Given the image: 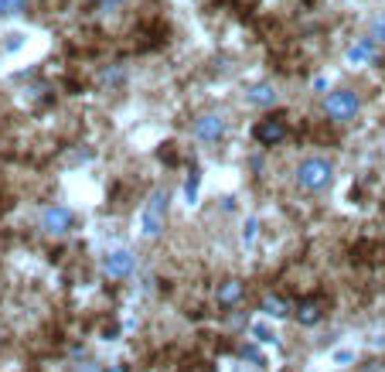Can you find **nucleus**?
Segmentation results:
<instances>
[{
  "label": "nucleus",
  "instance_id": "9d476101",
  "mask_svg": "<svg viewBox=\"0 0 385 372\" xmlns=\"http://www.w3.org/2000/svg\"><path fill=\"white\" fill-rule=\"evenodd\" d=\"M293 314H297V321H300V325L314 328V325H320V318H324V304H320L317 297H304V301L293 307Z\"/></svg>",
  "mask_w": 385,
  "mask_h": 372
},
{
  "label": "nucleus",
  "instance_id": "0eeeda50",
  "mask_svg": "<svg viewBox=\"0 0 385 372\" xmlns=\"http://www.w3.org/2000/svg\"><path fill=\"white\" fill-rule=\"evenodd\" d=\"M375 55H379V42H375L372 35H361V38H354V42L348 44L345 62L358 69V65H368V62H375Z\"/></svg>",
  "mask_w": 385,
  "mask_h": 372
},
{
  "label": "nucleus",
  "instance_id": "f8f14e48",
  "mask_svg": "<svg viewBox=\"0 0 385 372\" xmlns=\"http://www.w3.org/2000/svg\"><path fill=\"white\" fill-rule=\"evenodd\" d=\"M259 311H263L266 318H276V321H283V318H290V314H293V307H290V304H286L283 297H276V294H270V297H263Z\"/></svg>",
  "mask_w": 385,
  "mask_h": 372
},
{
  "label": "nucleus",
  "instance_id": "412c9836",
  "mask_svg": "<svg viewBox=\"0 0 385 372\" xmlns=\"http://www.w3.org/2000/svg\"><path fill=\"white\" fill-rule=\"evenodd\" d=\"M314 89H317V92H324V89H327V79H324V76H317V79H314Z\"/></svg>",
  "mask_w": 385,
  "mask_h": 372
},
{
  "label": "nucleus",
  "instance_id": "9b49d317",
  "mask_svg": "<svg viewBox=\"0 0 385 372\" xmlns=\"http://www.w3.org/2000/svg\"><path fill=\"white\" fill-rule=\"evenodd\" d=\"M242 297H246V284H242V280H222V284H219V290H215L219 307H235Z\"/></svg>",
  "mask_w": 385,
  "mask_h": 372
},
{
  "label": "nucleus",
  "instance_id": "423d86ee",
  "mask_svg": "<svg viewBox=\"0 0 385 372\" xmlns=\"http://www.w3.org/2000/svg\"><path fill=\"white\" fill-rule=\"evenodd\" d=\"M225 130H229V120L222 113H201V117H194V137L205 140V144H219L225 137Z\"/></svg>",
  "mask_w": 385,
  "mask_h": 372
},
{
  "label": "nucleus",
  "instance_id": "6e6552de",
  "mask_svg": "<svg viewBox=\"0 0 385 372\" xmlns=\"http://www.w3.org/2000/svg\"><path fill=\"white\" fill-rule=\"evenodd\" d=\"M246 103L249 106H259V110H273L280 103V92L273 83H253L246 89Z\"/></svg>",
  "mask_w": 385,
  "mask_h": 372
},
{
  "label": "nucleus",
  "instance_id": "f03ea898",
  "mask_svg": "<svg viewBox=\"0 0 385 372\" xmlns=\"http://www.w3.org/2000/svg\"><path fill=\"white\" fill-rule=\"evenodd\" d=\"M358 110H361V96H358L354 89H334V92H327V99H324V117H327L331 124L354 120Z\"/></svg>",
  "mask_w": 385,
  "mask_h": 372
},
{
  "label": "nucleus",
  "instance_id": "f3484780",
  "mask_svg": "<svg viewBox=\"0 0 385 372\" xmlns=\"http://www.w3.org/2000/svg\"><path fill=\"white\" fill-rule=\"evenodd\" d=\"M24 44V35L21 31H14V35H7V44H3V51H17Z\"/></svg>",
  "mask_w": 385,
  "mask_h": 372
},
{
  "label": "nucleus",
  "instance_id": "6ab92c4d",
  "mask_svg": "<svg viewBox=\"0 0 385 372\" xmlns=\"http://www.w3.org/2000/svg\"><path fill=\"white\" fill-rule=\"evenodd\" d=\"M160 161H167V164H174V161H178V154H174V144H164V147H160Z\"/></svg>",
  "mask_w": 385,
  "mask_h": 372
},
{
  "label": "nucleus",
  "instance_id": "20e7f679",
  "mask_svg": "<svg viewBox=\"0 0 385 372\" xmlns=\"http://www.w3.org/2000/svg\"><path fill=\"white\" fill-rule=\"evenodd\" d=\"M38 229L44 236H69L76 229V212L69 205H44L38 215Z\"/></svg>",
  "mask_w": 385,
  "mask_h": 372
},
{
  "label": "nucleus",
  "instance_id": "4be33fe9",
  "mask_svg": "<svg viewBox=\"0 0 385 372\" xmlns=\"http://www.w3.org/2000/svg\"><path fill=\"white\" fill-rule=\"evenodd\" d=\"M76 372H99L96 366H82V369H76Z\"/></svg>",
  "mask_w": 385,
  "mask_h": 372
},
{
  "label": "nucleus",
  "instance_id": "f257e3e1",
  "mask_svg": "<svg viewBox=\"0 0 385 372\" xmlns=\"http://www.w3.org/2000/svg\"><path fill=\"white\" fill-rule=\"evenodd\" d=\"M334 181V164L327 158H304L297 164V185L304 192H324Z\"/></svg>",
  "mask_w": 385,
  "mask_h": 372
},
{
  "label": "nucleus",
  "instance_id": "1a4fd4ad",
  "mask_svg": "<svg viewBox=\"0 0 385 372\" xmlns=\"http://www.w3.org/2000/svg\"><path fill=\"white\" fill-rule=\"evenodd\" d=\"M253 133H256V140H259L263 147H276V144H283V140H286V133H290V130H286L283 120H259Z\"/></svg>",
  "mask_w": 385,
  "mask_h": 372
},
{
  "label": "nucleus",
  "instance_id": "dca6fc26",
  "mask_svg": "<svg viewBox=\"0 0 385 372\" xmlns=\"http://www.w3.org/2000/svg\"><path fill=\"white\" fill-rule=\"evenodd\" d=\"M198 185H201V178H198V171H191V178L185 181V198H188V205L198 198Z\"/></svg>",
  "mask_w": 385,
  "mask_h": 372
},
{
  "label": "nucleus",
  "instance_id": "4468645a",
  "mask_svg": "<svg viewBox=\"0 0 385 372\" xmlns=\"http://www.w3.org/2000/svg\"><path fill=\"white\" fill-rule=\"evenodd\" d=\"M28 7V0H0V17H14Z\"/></svg>",
  "mask_w": 385,
  "mask_h": 372
},
{
  "label": "nucleus",
  "instance_id": "5701e85b",
  "mask_svg": "<svg viewBox=\"0 0 385 372\" xmlns=\"http://www.w3.org/2000/svg\"><path fill=\"white\" fill-rule=\"evenodd\" d=\"M106 372H126V369H123V366H113V369H106Z\"/></svg>",
  "mask_w": 385,
  "mask_h": 372
},
{
  "label": "nucleus",
  "instance_id": "39448f33",
  "mask_svg": "<svg viewBox=\"0 0 385 372\" xmlns=\"http://www.w3.org/2000/svg\"><path fill=\"white\" fill-rule=\"evenodd\" d=\"M133 270H137V256H133V249L116 246L103 256V273H106L110 280H126V277H133Z\"/></svg>",
  "mask_w": 385,
  "mask_h": 372
},
{
  "label": "nucleus",
  "instance_id": "ddd939ff",
  "mask_svg": "<svg viewBox=\"0 0 385 372\" xmlns=\"http://www.w3.org/2000/svg\"><path fill=\"white\" fill-rule=\"evenodd\" d=\"M99 83L110 85V89H113V85H123L126 83V69H123V65H106V69L99 72Z\"/></svg>",
  "mask_w": 385,
  "mask_h": 372
},
{
  "label": "nucleus",
  "instance_id": "7ed1b4c3",
  "mask_svg": "<svg viewBox=\"0 0 385 372\" xmlns=\"http://www.w3.org/2000/svg\"><path fill=\"white\" fill-rule=\"evenodd\" d=\"M164 222H167V192L157 188V192H151L147 205L140 212V232H144L147 239H157V236L164 232Z\"/></svg>",
  "mask_w": 385,
  "mask_h": 372
},
{
  "label": "nucleus",
  "instance_id": "2eb2a0df",
  "mask_svg": "<svg viewBox=\"0 0 385 372\" xmlns=\"http://www.w3.org/2000/svg\"><path fill=\"white\" fill-rule=\"evenodd\" d=\"M372 38L379 44H385V10H379V14L372 17Z\"/></svg>",
  "mask_w": 385,
  "mask_h": 372
},
{
  "label": "nucleus",
  "instance_id": "aec40b11",
  "mask_svg": "<svg viewBox=\"0 0 385 372\" xmlns=\"http://www.w3.org/2000/svg\"><path fill=\"white\" fill-rule=\"evenodd\" d=\"M92 3H96L99 10H116V7H123L126 0H92Z\"/></svg>",
  "mask_w": 385,
  "mask_h": 372
},
{
  "label": "nucleus",
  "instance_id": "a211bd4d",
  "mask_svg": "<svg viewBox=\"0 0 385 372\" xmlns=\"http://www.w3.org/2000/svg\"><path fill=\"white\" fill-rule=\"evenodd\" d=\"M256 229H259V222H256V219H249V222H246V229H242V239H246V243H253V239H256Z\"/></svg>",
  "mask_w": 385,
  "mask_h": 372
}]
</instances>
